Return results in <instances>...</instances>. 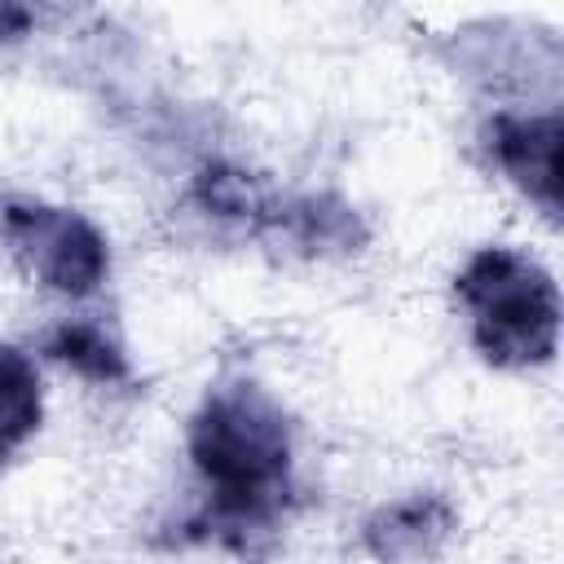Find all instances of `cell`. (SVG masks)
Returning a JSON list of instances; mask_svg holds the SVG:
<instances>
[{
  "label": "cell",
  "instance_id": "obj_4",
  "mask_svg": "<svg viewBox=\"0 0 564 564\" xmlns=\"http://www.w3.org/2000/svg\"><path fill=\"white\" fill-rule=\"evenodd\" d=\"M560 115H494L489 119V150L507 181L529 194L551 220L560 216Z\"/></svg>",
  "mask_w": 564,
  "mask_h": 564
},
{
  "label": "cell",
  "instance_id": "obj_6",
  "mask_svg": "<svg viewBox=\"0 0 564 564\" xmlns=\"http://www.w3.org/2000/svg\"><path fill=\"white\" fill-rule=\"evenodd\" d=\"M449 533H454V511L436 494H414V498L388 502L366 520V546L388 560L432 555Z\"/></svg>",
  "mask_w": 564,
  "mask_h": 564
},
{
  "label": "cell",
  "instance_id": "obj_9",
  "mask_svg": "<svg viewBox=\"0 0 564 564\" xmlns=\"http://www.w3.org/2000/svg\"><path fill=\"white\" fill-rule=\"evenodd\" d=\"M44 352L88 383H123L128 379L123 348L97 322H62L57 330H48Z\"/></svg>",
  "mask_w": 564,
  "mask_h": 564
},
{
  "label": "cell",
  "instance_id": "obj_1",
  "mask_svg": "<svg viewBox=\"0 0 564 564\" xmlns=\"http://www.w3.org/2000/svg\"><path fill=\"white\" fill-rule=\"evenodd\" d=\"M189 458L207 485V507L189 529L238 551L269 533L291 502V432L256 383L216 388L189 419Z\"/></svg>",
  "mask_w": 564,
  "mask_h": 564
},
{
  "label": "cell",
  "instance_id": "obj_5",
  "mask_svg": "<svg viewBox=\"0 0 564 564\" xmlns=\"http://www.w3.org/2000/svg\"><path fill=\"white\" fill-rule=\"evenodd\" d=\"M256 238L295 256H348L366 242V225L335 194H273Z\"/></svg>",
  "mask_w": 564,
  "mask_h": 564
},
{
  "label": "cell",
  "instance_id": "obj_7",
  "mask_svg": "<svg viewBox=\"0 0 564 564\" xmlns=\"http://www.w3.org/2000/svg\"><path fill=\"white\" fill-rule=\"evenodd\" d=\"M189 203H194V212H203L220 225H238V229L256 234L273 203V189L238 163H207V167H198V176L189 185Z\"/></svg>",
  "mask_w": 564,
  "mask_h": 564
},
{
  "label": "cell",
  "instance_id": "obj_3",
  "mask_svg": "<svg viewBox=\"0 0 564 564\" xmlns=\"http://www.w3.org/2000/svg\"><path fill=\"white\" fill-rule=\"evenodd\" d=\"M0 234L13 260L44 286L62 295H93L106 282L110 251L93 220L70 207H53L40 198H4Z\"/></svg>",
  "mask_w": 564,
  "mask_h": 564
},
{
  "label": "cell",
  "instance_id": "obj_2",
  "mask_svg": "<svg viewBox=\"0 0 564 564\" xmlns=\"http://www.w3.org/2000/svg\"><path fill=\"white\" fill-rule=\"evenodd\" d=\"M454 286L471 313V339L489 366L533 370L555 357L560 291L538 260L511 247H485L463 264Z\"/></svg>",
  "mask_w": 564,
  "mask_h": 564
},
{
  "label": "cell",
  "instance_id": "obj_8",
  "mask_svg": "<svg viewBox=\"0 0 564 564\" xmlns=\"http://www.w3.org/2000/svg\"><path fill=\"white\" fill-rule=\"evenodd\" d=\"M40 414L44 397L31 357L0 344V463L40 427Z\"/></svg>",
  "mask_w": 564,
  "mask_h": 564
}]
</instances>
